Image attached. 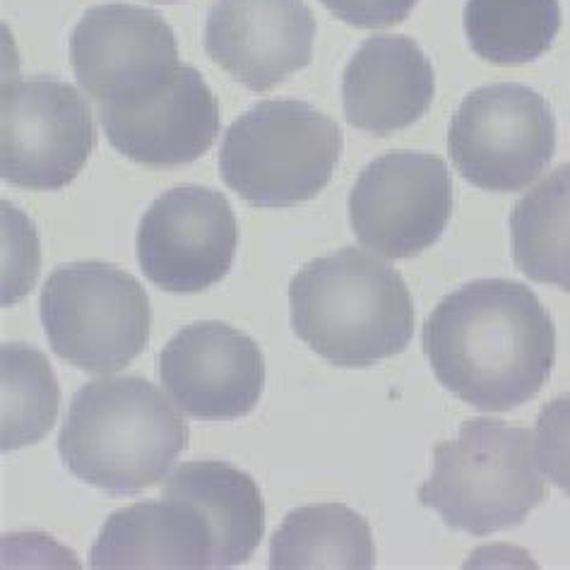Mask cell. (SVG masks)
I'll return each mask as SVG.
<instances>
[{
	"mask_svg": "<svg viewBox=\"0 0 570 570\" xmlns=\"http://www.w3.org/2000/svg\"><path fill=\"white\" fill-rule=\"evenodd\" d=\"M424 352L448 393L479 412H510L549 381L557 327L528 284L474 279L433 308Z\"/></svg>",
	"mask_w": 570,
	"mask_h": 570,
	"instance_id": "6da1fadb",
	"label": "cell"
},
{
	"mask_svg": "<svg viewBox=\"0 0 570 570\" xmlns=\"http://www.w3.org/2000/svg\"><path fill=\"white\" fill-rule=\"evenodd\" d=\"M294 335L340 368H368L410 347L414 302L393 265L358 248L311 261L289 282Z\"/></svg>",
	"mask_w": 570,
	"mask_h": 570,
	"instance_id": "7a4b0ae2",
	"label": "cell"
},
{
	"mask_svg": "<svg viewBox=\"0 0 570 570\" xmlns=\"http://www.w3.org/2000/svg\"><path fill=\"white\" fill-rule=\"evenodd\" d=\"M186 445L184 416L140 376H107L82 385L58 433L66 468L116 497L164 482Z\"/></svg>",
	"mask_w": 570,
	"mask_h": 570,
	"instance_id": "3957f363",
	"label": "cell"
},
{
	"mask_svg": "<svg viewBox=\"0 0 570 570\" xmlns=\"http://www.w3.org/2000/svg\"><path fill=\"white\" fill-rule=\"evenodd\" d=\"M544 497L532 433L497 419H470L455 441L433 448V472L419 487L422 505L474 537L518 528Z\"/></svg>",
	"mask_w": 570,
	"mask_h": 570,
	"instance_id": "277c9868",
	"label": "cell"
},
{
	"mask_svg": "<svg viewBox=\"0 0 570 570\" xmlns=\"http://www.w3.org/2000/svg\"><path fill=\"white\" fill-rule=\"evenodd\" d=\"M342 157V130L308 101L255 104L224 132L219 171L253 207H294L316 198Z\"/></svg>",
	"mask_w": 570,
	"mask_h": 570,
	"instance_id": "5b68a950",
	"label": "cell"
},
{
	"mask_svg": "<svg viewBox=\"0 0 570 570\" xmlns=\"http://www.w3.org/2000/svg\"><path fill=\"white\" fill-rule=\"evenodd\" d=\"M39 308L51 350L80 371L116 373L147 347L149 298L116 265L82 261L56 267Z\"/></svg>",
	"mask_w": 570,
	"mask_h": 570,
	"instance_id": "8992f818",
	"label": "cell"
},
{
	"mask_svg": "<svg viewBox=\"0 0 570 570\" xmlns=\"http://www.w3.org/2000/svg\"><path fill=\"white\" fill-rule=\"evenodd\" d=\"M448 153L464 181L491 193H518L544 174L557 153V121L532 87L497 82L462 99Z\"/></svg>",
	"mask_w": 570,
	"mask_h": 570,
	"instance_id": "52a82bcc",
	"label": "cell"
},
{
	"mask_svg": "<svg viewBox=\"0 0 570 570\" xmlns=\"http://www.w3.org/2000/svg\"><path fill=\"white\" fill-rule=\"evenodd\" d=\"M97 142L92 111L72 85L27 78L0 97V174L24 190L70 186Z\"/></svg>",
	"mask_w": 570,
	"mask_h": 570,
	"instance_id": "ba28073f",
	"label": "cell"
},
{
	"mask_svg": "<svg viewBox=\"0 0 570 570\" xmlns=\"http://www.w3.org/2000/svg\"><path fill=\"white\" fill-rule=\"evenodd\" d=\"M453 215L445 161L429 153H387L358 174L350 219L358 244L383 258H414L439 242Z\"/></svg>",
	"mask_w": 570,
	"mask_h": 570,
	"instance_id": "9c48e42d",
	"label": "cell"
},
{
	"mask_svg": "<svg viewBox=\"0 0 570 570\" xmlns=\"http://www.w3.org/2000/svg\"><path fill=\"white\" fill-rule=\"evenodd\" d=\"M238 227L229 200L203 186H178L149 205L135 250L145 277L171 294H198L229 275Z\"/></svg>",
	"mask_w": 570,
	"mask_h": 570,
	"instance_id": "30bf717a",
	"label": "cell"
},
{
	"mask_svg": "<svg viewBox=\"0 0 570 570\" xmlns=\"http://www.w3.org/2000/svg\"><path fill=\"white\" fill-rule=\"evenodd\" d=\"M70 61L80 87L99 107L155 92L181 66L167 20L128 3L87 10L72 29Z\"/></svg>",
	"mask_w": 570,
	"mask_h": 570,
	"instance_id": "8fae6325",
	"label": "cell"
},
{
	"mask_svg": "<svg viewBox=\"0 0 570 570\" xmlns=\"http://www.w3.org/2000/svg\"><path fill=\"white\" fill-rule=\"evenodd\" d=\"M159 381L188 416L234 422L253 412L263 395V352L232 325L195 323L178 330L161 350Z\"/></svg>",
	"mask_w": 570,
	"mask_h": 570,
	"instance_id": "7c38bea8",
	"label": "cell"
},
{
	"mask_svg": "<svg viewBox=\"0 0 570 570\" xmlns=\"http://www.w3.org/2000/svg\"><path fill=\"white\" fill-rule=\"evenodd\" d=\"M99 124L124 157L145 167L174 169L213 147L219 135V104L198 70L178 66L155 92L99 107Z\"/></svg>",
	"mask_w": 570,
	"mask_h": 570,
	"instance_id": "4fadbf2b",
	"label": "cell"
},
{
	"mask_svg": "<svg viewBox=\"0 0 570 570\" xmlns=\"http://www.w3.org/2000/svg\"><path fill=\"white\" fill-rule=\"evenodd\" d=\"M316 18L304 0H217L205 49L250 92H267L313 58Z\"/></svg>",
	"mask_w": 570,
	"mask_h": 570,
	"instance_id": "5bb4252c",
	"label": "cell"
},
{
	"mask_svg": "<svg viewBox=\"0 0 570 570\" xmlns=\"http://www.w3.org/2000/svg\"><path fill=\"white\" fill-rule=\"evenodd\" d=\"M436 97L431 61L410 37L376 35L362 43L342 78L350 126L387 138L422 118Z\"/></svg>",
	"mask_w": 570,
	"mask_h": 570,
	"instance_id": "9a60e30c",
	"label": "cell"
},
{
	"mask_svg": "<svg viewBox=\"0 0 570 570\" xmlns=\"http://www.w3.org/2000/svg\"><path fill=\"white\" fill-rule=\"evenodd\" d=\"M161 499L190 505L209 537V568L246 563L265 530L263 493L253 476L222 460H193L178 468Z\"/></svg>",
	"mask_w": 570,
	"mask_h": 570,
	"instance_id": "2e32d148",
	"label": "cell"
},
{
	"mask_svg": "<svg viewBox=\"0 0 570 570\" xmlns=\"http://www.w3.org/2000/svg\"><path fill=\"white\" fill-rule=\"evenodd\" d=\"M89 566L209 568V537L190 505L174 499L142 501L116 510L104 522Z\"/></svg>",
	"mask_w": 570,
	"mask_h": 570,
	"instance_id": "e0dca14e",
	"label": "cell"
},
{
	"mask_svg": "<svg viewBox=\"0 0 570 570\" xmlns=\"http://www.w3.org/2000/svg\"><path fill=\"white\" fill-rule=\"evenodd\" d=\"M376 563V547L364 515L344 503L296 508L269 539V568H352Z\"/></svg>",
	"mask_w": 570,
	"mask_h": 570,
	"instance_id": "ac0fdd59",
	"label": "cell"
},
{
	"mask_svg": "<svg viewBox=\"0 0 570 570\" xmlns=\"http://www.w3.org/2000/svg\"><path fill=\"white\" fill-rule=\"evenodd\" d=\"M510 236L522 275L570 292V164L522 195L510 217Z\"/></svg>",
	"mask_w": 570,
	"mask_h": 570,
	"instance_id": "d6986e66",
	"label": "cell"
},
{
	"mask_svg": "<svg viewBox=\"0 0 570 570\" xmlns=\"http://www.w3.org/2000/svg\"><path fill=\"white\" fill-rule=\"evenodd\" d=\"M561 29L559 0H468L464 35L493 66H522L544 56Z\"/></svg>",
	"mask_w": 570,
	"mask_h": 570,
	"instance_id": "ffe728a7",
	"label": "cell"
},
{
	"mask_svg": "<svg viewBox=\"0 0 570 570\" xmlns=\"http://www.w3.org/2000/svg\"><path fill=\"white\" fill-rule=\"evenodd\" d=\"M0 376V448L39 443L51 431L61 404V387L47 354L29 344H3Z\"/></svg>",
	"mask_w": 570,
	"mask_h": 570,
	"instance_id": "44dd1931",
	"label": "cell"
},
{
	"mask_svg": "<svg viewBox=\"0 0 570 570\" xmlns=\"http://www.w3.org/2000/svg\"><path fill=\"white\" fill-rule=\"evenodd\" d=\"M534 455L549 482L570 497V393L551 400L539 412Z\"/></svg>",
	"mask_w": 570,
	"mask_h": 570,
	"instance_id": "7402d4cb",
	"label": "cell"
},
{
	"mask_svg": "<svg viewBox=\"0 0 570 570\" xmlns=\"http://www.w3.org/2000/svg\"><path fill=\"white\" fill-rule=\"evenodd\" d=\"M323 6L352 27L383 29L407 20L416 0H323Z\"/></svg>",
	"mask_w": 570,
	"mask_h": 570,
	"instance_id": "603a6c76",
	"label": "cell"
},
{
	"mask_svg": "<svg viewBox=\"0 0 570 570\" xmlns=\"http://www.w3.org/2000/svg\"><path fill=\"white\" fill-rule=\"evenodd\" d=\"M153 3H186V0H153Z\"/></svg>",
	"mask_w": 570,
	"mask_h": 570,
	"instance_id": "cb8c5ba5",
	"label": "cell"
}]
</instances>
